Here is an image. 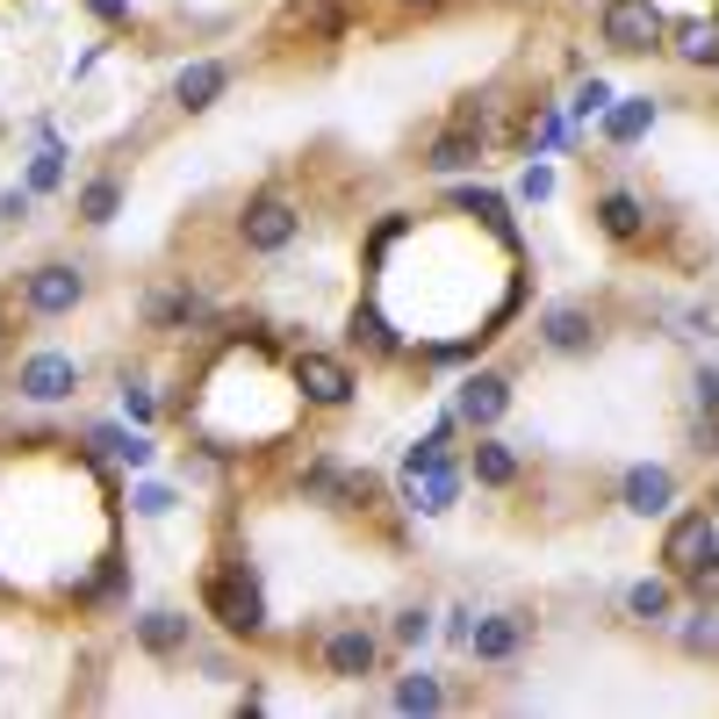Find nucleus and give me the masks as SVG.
Returning a JSON list of instances; mask_svg holds the SVG:
<instances>
[{"instance_id":"obj_21","label":"nucleus","mask_w":719,"mask_h":719,"mask_svg":"<svg viewBox=\"0 0 719 719\" xmlns=\"http://www.w3.org/2000/svg\"><path fill=\"white\" fill-rule=\"evenodd\" d=\"M511 476H518V453H511V447H497V439H489V447H476V482L503 489Z\"/></svg>"},{"instance_id":"obj_13","label":"nucleus","mask_w":719,"mask_h":719,"mask_svg":"<svg viewBox=\"0 0 719 719\" xmlns=\"http://www.w3.org/2000/svg\"><path fill=\"white\" fill-rule=\"evenodd\" d=\"M669 489H677V482H669V468H633V476H626V511H669Z\"/></svg>"},{"instance_id":"obj_5","label":"nucleus","mask_w":719,"mask_h":719,"mask_svg":"<svg viewBox=\"0 0 719 719\" xmlns=\"http://www.w3.org/2000/svg\"><path fill=\"white\" fill-rule=\"evenodd\" d=\"M296 389L310 396V403H346V396H353V375H346L339 360H324V353H302L296 360Z\"/></svg>"},{"instance_id":"obj_1","label":"nucleus","mask_w":719,"mask_h":719,"mask_svg":"<svg viewBox=\"0 0 719 719\" xmlns=\"http://www.w3.org/2000/svg\"><path fill=\"white\" fill-rule=\"evenodd\" d=\"M403 489L418 511H453V497H461V468L447 461V432H432L425 447L403 453Z\"/></svg>"},{"instance_id":"obj_18","label":"nucleus","mask_w":719,"mask_h":719,"mask_svg":"<svg viewBox=\"0 0 719 719\" xmlns=\"http://www.w3.org/2000/svg\"><path fill=\"white\" fill-rule=\"evenodd\" d=\"M202 317V302L188 296V288H166V296H151V324L159 331H173V324H194Z\"/></svg>"},{"instance_id":"obj_26","label":"nucleus","mask_w":719,"mask_h":719,"mask_svg":"<svg viewBox=\"0 0 719 719\" xmlns=\"http://www.w3.org/2000/svg\"><path fill=\"white\" fill-rule=\"evenodd\" d=\"M58 180H66V151H58V144H43V151H37V166H29V188H37V194H51Z\"/></svg>"},{"instance_id":"obj_9","label":"nucleus","mask_w":719,"mask_h":719,"mask_svg":"<svg viewBox=\"0 0 719 719\" xmlns=\"http://www.w3.org/2000/svg\"><path fill=\"white\" fill-rule=\"evenodd\" d=\"M231 87V66H217V58H202V66H180V80H173V101L180 109H209V101Z\"/></svg>"},{"instance_id":"obj_27","label":"nucleus","mask_w":719,"mask_h":719,"mask_svg":"<svg viewBox=\"0 0 719 719\" xmlns=\"http://www.w3.org/2000/svg\"><path fill=\"white\" fill-rule=\"evenodd\" d=\"M626 605H633L640 619H662V611H669V583H633V590H626Z\"/></svg>"},{"instance_id":"obj_34","label":"nucleus","mask_w":719,"mask_h":719,"mask_svg":"<svg viewBox=\"0 0 719 719\" xmlns=\"http://www.w3.org/2000/svg\"><path fill=\"white\" fill-rule=\"evenodd\" d=\"M605 101H611V94H605V80H590V87H583V94H576V116H598V109H605Z\"/></svg>"},{"instance_id":"obj_32","label":"nucleus","mask_w":719,"mask_h":719,"mask_svg":"<svg viewBox=\"0 0 719 719\" xmlns=\"http://www.w3.org/2000/svg\"><path fill=\"white\" fill-rule=\"evenodd\" d=\"M547 194H555V173H547V166H532V173H526V202H547Z\"/></svg>"},{"instance_id":"obj_24","label":"nucleus","mask_w":719,"mask_h":719,"mask_svg":"<svg viewBox=\"0 0 719 719\" xmlns=\"http://www.w3.org/2000/svg\"><path fill=\"white\" fill-rule=\"evenodd\" d=\"M94 447L109 453V461H122V468H144L151 461V447H144V439H130V432H94Z\"/></svg>"},{"instance_id":"obj_22","label":"nucleus","mask_w":719,"mask_h":719,"mask_svg":"<svg viewBox=\"0 0 719 719\" xmlns=\"http://www.w3.org/2000/svg\"><path fill=\"white\" fill-rule=\"evenodd\" d=\"M648 122H655V101H626V109H611L605 130H611V144H633V137L648 130Z\"/></svg>"},{"instance_id":"obj_7","label":"nucleus","mask_w":719,"mask_h":719,"mask_svg":"<svg viewBox=\"0 0 719 719\" xmlns=\"http://www.w3.org/2000/svg\"><path fill=\"white\" fill-rule=\"evenodd\" d=\"M706 555H712V518H706V511L677 518V526H669V547H662V561H669V569H698Z\"/></svg>"},{"instance_id":"obj_30","label":"nucleus","mask_w":719,"mask_h":719,"mask_svg":"<svg viewBox=\"0 0 719 719\" xmlns=\"http://www.w3.org/2000/svg\"><path fill=\"white\" fill-rule=\"evenodd\" d=\"M691 590L706 605H719V561H698V569H691Z\"/></svg>"},{"instance_id":"obj_8","label":"nucleus","mask_w":719,"mask_h":719,"mask_svg":"<svg viewBox=\"0 0 719 719\" xmlns=\"http://www.w3.org/2000/svg\"><path fill=\"white\" fill-rule=\"evenodd\" d=\"M72 302H80V273L72 267H37L29 273V310L58 317V310H72Z\"/></svg>"},{"instance_id":"obj_38","label":"nucleus","mask_w":719,"mask_h":719,"mask_svg":"<svg viewBox=\"0 0 719 719\" xmlns=\"http://www.w3.org/2000/svg\"><path fill=\"white\" fill-rule=\"evenodd\" d=\"M403 8H439V0H403Z\"/></svg>"},{"instance_id":"obj_36","label":"nucleus","mask_w":719,"mask_h":719,"mask_svg":"<svg viewBox=\"0 0 719 719\" xmlns=\"http://www.w3.org/2000/svg\"><path fill=\"white\" fill-rule=\"evenodd\" d=\"M122 410H130V418L144 425V418H151V396H144V389H122Z\"/></svg>"},{"instance_id":"obj_28","label":"nucleus","mask_w":719,"mask_h":719,"mask_svg":"<svg viewBox=\"0 0 719 719\" xmlns=\"http://www.w3.org/2000/svg\"><path fill=\"white\" fill-rule=\"evenodd\" d=\"M353 339L367 346V353H389V346H396V339H389V324H381L375 310H360V317H353Z\"/></svg>"},{"instance_id":"obj_35","label":"nucleus","mask_w":719,"mask_h":719,"mask_svg":"<svg viewBox=\"0 0 719 719\" xmlns=\"http://www.w3.org/2000/svg\"><path fill=\"white\" fill-rule=\"evenodd\" d=\"M87 8H94L101 22H130V0H87Z\"/></svg>"},{"instance_id":"obj_29","label":"nucleus","mask_w":719,"mask_h":719,"mask_svg":"<svg viewBox=\"0 0 719 719\" xmlns=\"http://www.w3.org/2000/svg\"><path fill=\"white\" fill-rule=\"evenodd\" d=\"M461 209H468V217H482L489 231H511V223H503V202H497V194H476V188H468V194H461Z\"/></svg>"},{"instance_id":"obj_20","label":"nucleus","mask_w":719,"mask_h":719,"mask_svg":"<svg viewBox=\"0 0 719 719\" xmlns=\"http://www.w3.org/2000/svg\"><path fill=\"white\" fill-rule=\"evenodd\" d=\"M425 166H432V173H461V166H476V137H468V130L439 137V144H432V159H425Z\"/></svg>"},{"instance_id":"obj_16","label":"nucleus","mask_w":719,"mask_h":719,"mask_svg":"<svg viewBox=\"0 0 719 719\" xmlns=\"http://www.w3.org/2000/svg\"><path fill=\"white\" fill-rule=\"evenodd\" d=\"M677 58L712 66V58H719V22H677Z\"/></svg>"},{"instance_id":"obj_3","label":"nucleus","mask_w":719,"mask_h":719,"mask_svg":"<svg viewBox=\"0 0 719 719\" xmlns=\"http://www.w3.org/2000/svg\"><path fill=\"white\" fill-rule=\"evenodd\" d=\"M209 611H217L231 633H259V626H267V611H259V590H252V576H244V569L209 576Z\"/></svg>"},{"instance_id":"obj_25","label":"nucleus","mask_w":719,"mask_h":719,"mask_svg":"<svg viewBox=\"0 0 719 719\" xmlns=\"http://www.w3.org/2000/svg\"><path fill=\"white\" fill-rule=\"evenodd\" d=\"M116 202H122L116 180H94V188L80 194V217H87V223H109V217H116Z\"/></svg>"},{"instance_id":"obj_12","label":"nucleus","mask_w":719,"mask_h":719,"mask_svg":"<svg viewBox=\"0 0 719 719\" xmlns=\"http://www.w3.org/2000/svg\"><path fill=\"white\" fill-rule=\"evenodd\" d=\"M503 403H511V389H503L497 375H476V381L461 389V418H468V425H497Z\"/></svg>"},{"instance_id":"obj_37","label":"nucleus","mask_w":719,"mask_h":719,"mask_svg":"<svg viewBox=\"0 0 719 719\" xmlns=\"http://www.w3.org/2000/svg\"><path fill=\"white\" fill-rule=\"evenodd\" d=\"M698 403H706V410H719V375H698Z\"/></svg>"},{"instance_id":"obj_2","label":"nucleus","mask_w":719,"mask_h":719,"mask_svg":"<svg viewBox=\"0 0 719 719\" xmlns=\"http://www.w3.org/2000/svg\"><path fill=\"white\" fill-rule=\"evenodd\" d=\"M662 37H669V22H662L655 0H611L605 8V43L611 51H655Z\"/></svg>"},{"instance_id":"obj_10","label":"nucleus","mask_w":719,"mask_h":719,"mask_svg":"<svg viewBox=\"0 0 719 719\" xmlns=\"http://www.w3.org/2000/svg\"><path fill=\"white\" fill-rule=\"evenodd\" d=\"M518 648H526V619H482V626H468V655H482V662H511Z\"/></svg>"},{"instance_id":"obj_17","label":"nucleus","mask_w":719,"mask_h":719,"mask_svg":"<svg viewBox=\"0 0 719 719\" xmlns=\"http://www.w3.org/2000/svg\"><path fill=\"white\" fill-rule=\"evenodd\" d=\"M547 346H555V353L590 346V317H583V310H547Z\"/></svg>"},{"instance_id":"obj_31","label":"nucleus","mask_w":719,"mask_h":719,"mask_svg":"<svg viewBox=\"0 0 719 719\" xmlns=\"http://www.w3.org/2000/svg\"><path fill=\"white\" fill-rule=\"evenodd\" d=\"M137 511H144V518H159V511H173V489H137Z\"/></svg>"},{"instance_id":"obj_6","label":"nucleus","mask_w":719,"mask_h":719,"mask_svg":"<svg viewBox=\"0 0 719 719\" xmlns=\"http://www.w3.org/2000/svg\"><path fill=\"white\" fill-rule=\"evenodd\" d=\"M80 389V367H72L66 353H37L22 367V396H37V403H58V396Z\"/></svg>"},{"instance_id":"obj_4","label":"nucleus","mask_w":719,"mask_h":719,"mask_svg":"<svg viewBox=\"0 0 719 719\" xmlns=\"http://www.w3.org/2000/svg\"><path fill=\"white\" fill-rule=\"evenodd\" d=\"M288 238H296V209L273 202V194H259V202L244 209V244H252V252H281Z\"/></svg>"},{"instance_id":"obj_23","label":"nucleus","mask_w":719,"mask_h":719,"mask_svg":"<svg viewBox=\"0 0 719 719\" xmlns=\"http://www.w3.org/2000/svg\"><path fill=\"white\" fill-rule=\"evenodd\" d=\"M396 706H403V712H439V706H447V691H439L432 677H403V683H396Z\"/></svg>"},{"instance_id":"obj_15","label":"nucleus","mask_w":719,"mask_h":719,"mask_svg":"<svg viewBox=\"0 0 719 719\" xmlns=\"http://www.w3.org/2000/svg\"><path fill=\"white\" fill-rule=\"evenodd\" d=\"M137 640H144L151 655H180L188 648V619H180V611H151V619H137Z\"/></svg>"},{"instance_id":"obj_14","label":"nucleus","mask_w":719,"mask_h":719,"mask_svg":"<svg viewBox=\"0 0 719 719\" xmlns=\"http://www.w3.org/2000/svg\"><path fill=\"white\" fill-rule=\"evenodd\" d=\"M598 223H605L619 244H633L640 231H648V209H640L633 194H605V202H598Z\"/></svg>"},{"instance_id":"obj_33","label":"nucleus","mask_w":719,"mask_h":719,"mask_svg":"<svg viewBox=\"0 0 719 719\" xmlns=\"http://www.w3.org/2000/svg\"><path fill=\"white\" fill-rule=\"evenodd\" d=\"M432 633V619H425V611H403V619H396V640H425Z\"/></svg>"},{"instance_id":"obj_11","label":"nucleus","mask_w":719,"mask_h":719,"mask_svg":"<svg viewBox=\"0 0 719 719\" xmlns=\"http://www.w3.org/2000/svg\"><path fill=\"white\" fill-rule=\"evenodd\" d=\"M324 669L331 677H367V669H375V633H331V648H324Z\"/></svg>"},{"instance_id":"obj_19","label":"nucleus","mask_w":719,"mask_h":719,"mask_svg":"<svg viewBox=\"0 0 719 719\" xmlns=\"http://www.w3.org/2000/svg\"><path fill=\"white\" fill-rule=\"evenodd\" d=\"M288 29H317V37H339V0H296Z\"/></svg>"}]
</instances>
